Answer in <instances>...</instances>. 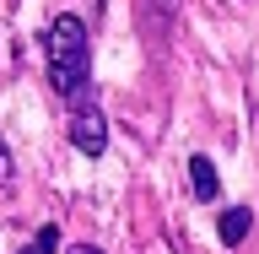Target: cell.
Returning a JSON list of instances; mask_svg holds the SVG:
<instances>
[{"label": "cell", "mask_w": 259, "mask_h": 254, "mask_svg": "<svg viewBox=\"0 0 259 254\" xmlns=\"http://www.w3.org/2000/svg\"><path fill=\"white\" fill-rule=\"evenodd\" d=\"M189 178H194V200H216L222 178H216V162L210 157H189Z\"/></svg>", "instance_id": "4"}, {"label": "cell", "mask_w": 259, "mask_h": 254, "mask_svg": "<svg viewBox=\"0 0 259 254\" xmlns=\"http://www.w3.org/2000/svg\"><path fill=\"white\" fill-rule=\"evenodd\" d=\"M44 54H49L54 92L81 103L87 97V27H81L76 16H54L49 22V38H44Z\"/></svg>", "instance_id": "1"}, {"label": "cell", "mask_w": 259, "mask_h": 254, "mask_svg": "<svg viewBox=\"0 0 259 254\" xmlns=\"http://www.w3.org/2000/svg\"><path fill=\"white\" fill-rule=\"evenodd\" d=\"M70 146L87 152V157H103V146H108V125H103V114L97 103H70Z\"/></svg>", "instance_id": "2"}, {"label": "cell", "mask_w": 259, "mask_h": 254, "mask_svg": "<svg viewBox=\"0 0 259 254\" xmlns=\"http://www.w3.org/2000/svg\"><path fill=\"white\" fill-rule=\"evenodd\" d=\"M54 249H60V227H38V238H32L22 254H54Z\"/></svg>", "instance_id": "5"}, {"label": "cell", "mask_w": 259, "mask_h": 254, "mask_svg": "<svg viewBox=\"0 0 259 254\" xmlns=\"http://www.w3.org/2000/svg\"><path fill=\"white\" fill-rule=\"evenodd\" d=\"M0 184H11V146H6V135H0Z\"/></svg>", "instance_id": "6"}, {"label": "cell", "mask_w": 259, "mask_h": 254, "mask_svg": "<svg viewBox=\"0 0 259 254\" xmlns=\"http://www.w3.org/2000/svg\"><path fill=\"white\" fill-rule=\"evenodd\" d=\"M70 254H103V249H92V243H76V249H70Z\"/></svg>", "instance_id": "7"}, {"label": "cell", "mask_w": 259, "mask_h": 254, "mask_svg": "<svg viewBox=\"0 0 259 254\" xmlns=\"http://www.w3.org/2000/svg\"><path fill=\"white\" fill-rule=\"evenodd\" d=\"M248 227H254V211H248V206H232V211H222L216 233H222V243H227V249H238V243L248 238Z\"/></svg>", "instance_id": "3"}]
</instances>
